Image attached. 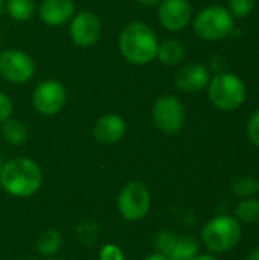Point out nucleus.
I'll return each mask as SVG.
<instances>
[{
  "instance_id": "nucleus-27",
  "label": "nucleus",
  "mask_w": 259,
  "mask_h": 260,
  "mask_svg": "<svg viewBox=\"0 0 259 260\" xmlns=\"http://www.w3.org/2000/svg\"><path fill=\"white\" fill-rule=\"evenodd\" d=\"M142 260H169V257L165 256V254H160V253H153V254L147 256L145 259Z\"/></svg>"
},
{
  "instance_id": "nucleus-6",
  "label": "nucleus",
  "mask_w": 259,
  "mask_h": 260,
  "mask_svg": "<svg viewBox=\"0 0 259 260\" xmlns=\"http://www.w3.org/2000/svg\"><path fill=\"white\" fill-rule=\"evenodd\" d=\"M151 207V195L145 184L131 181L122 187L118 197V210L127 221L143 219Z\"/></svg>"
},
{
  "instance_id": "nucleus-23",
  "label": "nucleus",
  "mask_w": 259,
  "mask_h": 260,
  "mask_svg": "<svg viewBox=\"0 0 259 260\" xmlns=\"http://www.w3.org/2000/svg\"><path fill=\"white\" fill-rule=\"evenodd\" d=\"M256 0H229V12L234 18H246L255 9Z\"/></svg>"
},
{
  "instance_id": "nucleus-11",
  "label": "nucleus",
  "mask_w": 259,
  "mask_h": 260,
  "mask_svg": "<svg viewBox=\"0 0 259 260\" xmlns=\"http://www.w3.org/2000/svg\"><path fill=\"white\" fill-rule=\"evenodd\" d=\"M192 8L188 0H162L159 5V20L171 32L183 30L191 21Z\"/></svg>"
},
{
  "instance_id": "nucleus-8",
  "label": "nucleus",
  "mask_w": 259,
  "mask_h": 260,
  "mask_svg": "<svg viewBox=\"0 0 259 260\" xmlns=\"http://www.w3.org/2000/svg\"><path fill=\"white\" fill-rule=\"evenodd\" d=\"M35 72L34 61L21 50L6 49L0 52V76L12 84L27 82Z\"/></svg>"
},
{
  "instance_id": "nucleus-32",
  "label": "nucleus",
  "mask_w": 259,
  "mask_h": 260,
  "mask_svg": "<svg viewBox=\"0 0 259 260\" xmlns=\"http://www.w3.org/2000/svg\"><path fill=\"white\" fill-rule=\"evenodd\" d=\"M256 192L259 193V180H256Z\"/></svg>"
},
{
  "instance_id": "nucleus-3",
  "label": "nucleus",
  "mask_w": 259,
  "mask_h": 260,
  "mask_svg": "<svg viewBox=\"0 0 259 260\" xmlns=\"http://www.w3.org/2000/svg\"><path fill=\"white\" fill-rule=\"evenodd\" d=\"M241 225L234 216L220 215L209 219L202 229V242L212 253H226L234 250L241 241Z\"/></svg>"
},
{
  "instance_id": "nucleus-17",
  "label": "nucleus",
  "mask_w": 259,
  "mask_h": 260,
  "mask_svg": "<svg viewBox=\"0 0 259 260\" xmlns=\"http://www.w3.org/2000/svg\"><path fill=\"white\" fill-rule=\"evenodd\" d=\"M235 218L244 224L259 222V200L256 198H243L235 207Z\"/></svg>"
},
{
  "instance_id": "nucleus-5",
  "label": "nucleus",
  "mask_w": 259,
  "mask_h": 260,
  "mask_svg": "<svg viewBox=\"0 0 259 260\" xmlns=\"http://www.w3.org/2000/svg\"><path fill=\"white\" fill-rule=\"evenodd\" d=\"M194 32L205 41H221L235 29V18L229 9L214 5L202 9L194 18Z\"/></svg>"
},
{
  "instance_id": "nucleus-10",
  "label": "nucleus",
  "mask_w": 259,
  "mask_h": 260,
  "mask_svg": "<svg viewBox=\"0 0 259 260\" xmlns=\"http://www.w3.org/2000/svg\"><path fill=\"white\" fill-rule=\"evenodd\" d=\"M69 34L76 46L81 47L93 46L101 35V21L90 11L78 12L76 15L72 17Z\"/></svg>"
},
{
  "instance_id": "nucleus-12",
  "label": "nucleus",
  "mask_w": 259,
  "mask_h": 260,
  "mask_svg": "<svg viewBox=\"0 0 259 260\" xmlns=\"http://www.w3.org/2000/svg\"><path fill=\"white\" fill-rule=\"evenodd\" d=\"M176 85L188 93H195L208 87L211 76L208 67L198 62H191L180 67L174 76Z\"/></svg>"
},
{
  "instance_id": "nucleus-34",
  "label": "nucleus",
  "mask_w": 259,
  "mask_h": 260,
  "mask_svg": "<svg viewBox=\"0 0 259 260\" xmlns=\"http://www.w3.org/2000/svg\"><path fill=\"white\" fill-rule=\"evenodd\" d=\"M2 166H3V161H2V157H0V169H2Z\"/></svg>"
},
{
  "instance_id": "nucleus-31",
  "label": "nucleus",
  "mask_w": 259,
  "mask_h": 260,
  "mask_svg": "<svg viewBox=\"0 0 259 260\" xmlns=\"http://www.w3.org/2000/svg\"><path fill=\"white\" fill-rule=\"evenodd\" d=\"M3 9H5V2L0 0V15H2V12H3Z\"/></svg>"
},
{
  "instance_id": "nucleus-22",
  "label": "nucleus",
  "mask_w": 259,
  "mask_h": 260,
  "mask_svg": "<svg viewBox=\"0 0 259 260\" xmlns=\"http://www.w3.org/2000/svg\"><path fill=\"white\" fill-rule=\"evenodd\" d=\"M177 236L169 232V230H162L157 233L156 239H154V247H156V253H160V254H165V256H169V253L172 251L176 242H177Z\"/></svg>"
},
{
  "instance_id": "nucleus-9",
  "label": "nucleus",
  "mask_w": 259,
  "mask_h": 260,
  "mask_svg": "<svg viewBox=\"0 0 259 260\" xmlns=\"http://www.w3.org/2000/svg\"><path fill=\"white\" fill-rule=\"evenodd\" d=\"M32 102L38 113L44 116L56 114L66 104V88L60 81L46 79L34 90Z\"/></svg>"
},
{
  "instance_id": "nucleus-21",
  "label": "nucleus",
  "mask_w": 259,
  "mask_h": 260,
  "mask_svg": "<svg viewBox=\"0 0 259 260\" xmlns=\"http://www.w3.org/2000/svg\"><path fill=\"white\" fill-rule=\"evenodd\" d=\"M232 192L240 198H249L256 192V180L249 175L238 177L232 183Z\"/></svg>"
},
{
  "instance_id": "nucleus-24",
  "label": "nucleus",
  "mask_w": 259,
  "mask_h": 260,
  "mask_svg": "<svg viewBox=\"0 0 259 260\" xmlns=\"http://www.w3.org/2000/svg\"><path fill=\"white\" fill-rule=\"evenodd\" d=\"M247 137L249 140L259 148V108L249 117L247 122Z\"/></svg>"
},
{
  "instance_id": "nucleus-14",
  "label": "nucleus",
  "mask_w": 259,
  "mask_h": 260,
  "mask_svg": "<svg viewBox=\"0 0 259 260\" xmlns=\"http://www.w3.org/2000/svg\"><path fill=\"white\" fill-rule=\"evenodd\" d=\"M75 3L72 0H43L40 17L49 26H61L73 17Z\"/></svg>"
},
{
  "instance_id": "nucleus-4",
  "label": "nucleus",
  "mask_w": 259,
  "mask_h": 260,
  "mask_svg": "<svg viewBox=\"0 0 259 260\" xmlns=\"http://www.w3.org/2000/svg\"><path fill=\"white\" fill-rule=\"evenodd\" d=\"M246 85L234 73L220 72L208 84V96L212 105L221 111H235L246 101Z\"/></svg>"
},
{
  "instance_id": "nucleus-25",
  "label": "nucleus",
  "mask_w": 259,
  "mask_h": 260,
  "mask_svg": "<svg viewBox=\"0 0 259 260\" xmlns=\"http://www.w3.org/2000/svg\"><path fill=\"white\" fill-rule=\"evenodd\" d=\"M99 260H124V253L118 245L105 244L99 250Z\"/></svg>"
},
{
  "instance_id": "nucleus-13",
  "label": "nucleus",
  "mask_w": 259,
  "mask_h": 260,
  "mask_svg": "<svg viewBox=\"0 0 259 260\" xmlns=\"http://www.w3.org/2000/svg\"><path fill=\"white\" fill-rule=\"evenodd\" d=\"M127 125L125 120L118 114H105L102 116L93 128V136L99 143L111 145L119 142L125 134Z\"/></svg>"
},
{
  "instance_id": "nucleus-15",
  "label": "nucleus",
  "mask_w": 259,
  "mask_h": 260,
  "mask_svg": "<svg viewBox=\"0 0 259 260\" xmlns=\"http://www.w3.org/2000/svg\"><path fill=\"white\" fill-rule=\"evenodd\" d=\"M156 58H159V61L165 66H177L185 58V47L180 41L174 38H166L159 43Z\"/></svg>"
},
{
  "instance_id": "nucleus-33",
  "label": "nucleus",
  "mask_w": 259,
  "mask_h": 260,
  "mask_svg": "<svg viewBox=\"0 0 259 260\" xmlns=\"http://www.w3.org/2000/svg\"><path fill=\"white\" fill-rule=\"evenodd\" d=\"M46 260H63V259H55V257H49V259Z\"/></svg>"
},
{
  "instance_id": "nucleus-20",
  "label": "nucleus",
  "mask_w": 259,
  "mask_h": 260,
  "mask_svg": "<svg viewBox=\"0 0 259 260\" xmlns=\"http://www.w3.org/2000/svg\"><path fill=\"white\" fill-rule=\"evenodd\" d=\"M63 244L61 235L56 230H46L37 241L38 253L43 256H53Z\"/></svg>"
},
{
  "instance_id": "nucleus-16",
  "label": "nucleus",
  "mask_w": 259,
  "mask_h": 260,
  "mask_svg": "<svg viewBox=\"0 0 259 260\" xmlns=\"http://www.w3.org/2000/svg\"><path fill=\"white\" fill-rule=\"evenodd\" d=\"M2 136L9 145L20 146L26 142L27 131H26V126L20 120L9 117L2 123Z\"/></svg>"
},
{
  "instance_id": "nucleus-19",
  "label": "nucleus",
  "mask_w": 259,
  "mask_h": 260,
  "mask_svg": "<svg viewBox=\"0 0 259 260\" xmlns=\"http://www.w3.org/2000/svg\"><path fill=\"white\" fill-rule=\"evenodd\" d=\"M8 15L15 21H26L34 15V0H6L5 3Z\"/></svg>"
},
{
  "instance_id": "nucleus-30",
  "label": "nucleus",
  "mask_w": 259,
  "mask_h": 260,
  "mask_svg": "<svg viewBox=\"0 0 259 260\" xmlns=\"http://www.w3.org/2000/svg\"><path fill=\"white\" fill-rule=\"evenodd\" d=\"M137 2L142 3V5H145V6H154V5L160 3V0H137Z\"/></svg>"
},
{
  "instance_id": "nucleus-7",
  "label": "nucleus",
  "mask_w": 259,
  "mask_h": 260,
  "mask_svg": "<svg viewBox=\"0 0 259 260\" xmlns=\"http://www.w3.org/2000/svg\"><path fill=\"white\" fill-rule=\"evenodd\" d=\"M153 122L163 134H177L185 125L183 104L172 94L160 96L153 105Z\"/></svg>"
},
{
  "instance_id": "nucleus-26",
  "label": "nucleus",
  "mask_w": 259,
  "mask_h": 260,
  "mask_svg": "<svg viewBox=\"0 0 259 260\" xmlns=\"http://www.w3.org/2000/svg\"><path fill=\"white\" fill-rule=\"evenodd\" d=\"M11 113H12V102L11 99L0 91V125L11 117Z\"/></svg>"
},
{
  "instance_id": "nucleus-1",
  "label": "nucleus",
  "mask_w": 259,
  "mask_h": 260,
  "mask_svg": "<svg viewBox=\"0 0 259 260\" xmlns=\"http://www.w3.org/2000/svg\"><path fill=\"white\" fill-rule=\"evenodd\" d=\"M43 183L40 166L26 157H15L3 163L0 169V187L17 198L35 195Z\"/></svg>"
},
{
  "instance_id": "nucleus-28",
  "label": "nucleus",
  "mask_w": 259,
  "mask_h": 260,
  "mask_svg": "<svg viewBox=\"0 0 259 260\" xmlns=\"http://www.w3.org/2000/svg\"><path fill=\"white\" fill-rule=\"evenodd\" d=\"M194 260H218L215 256H212V254H197Z\"/></svg>"
},
{
  "instance_id": "nucleus-29",
  "label": "nucleus",
  "mask_w": 259,
  "mask_h": 260,
  "mask_svg": "<svg viewBox=\"0 0 259 260\" xmlns=\"http://www.w3.org/2000/svg\"><path fill=\"white\" fill-rule=\"evenodd\" d=\"M246 260H259V247L258 248H255V250L247 256V259Z\"/></svg>"
},
{
  "instance_id": "nucleus-18",
  "label": "nucleus",
  "mask_w": 259,
  "mask_h": 260,
  "mask_svg": "<svg viewBox=\"0 0 259 260\" xmlns=\"http://www.w3.org/2000/svg\"><path fill=\"white\" fill-rule=\"evenodd\" d=\"M198 254V242L191 238H179L172 251L169 253V260H194V257Z\"/></svg>"
},
{
  "instance_id": "nucleus-2",
  "label": "nucleus",
  "mask_w": 259,
  "mask_h": 260,
  "mask_svg": "<svg viewBox=\"0 0 259 260\" xmlns=\"http://www.w3.org/2000/svg\"><path fill=\"white\" fill-rule=\"evenodd\" d=\"M159 40L154 30L140 21L130 23L119 35V50L122 56L136 66L151 62L157 55Z\"/></svg>"
}]
</instances>
